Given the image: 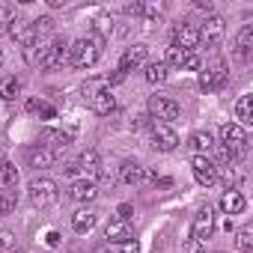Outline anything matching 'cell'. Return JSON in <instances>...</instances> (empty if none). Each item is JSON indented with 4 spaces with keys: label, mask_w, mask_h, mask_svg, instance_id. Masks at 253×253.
Instances as JSON below:
<instances>
[{
    "label": "cell",
    "mask_w": 253,
    "mask_h": 253,
    "mask_svg": "<svg viewBox=\"0 0 253 253\" xmlns=\"http://www.w3.org/2000/svg\"><path fill=\"white\" fill-rule=\"evenodd\" d=\"M101 36H84L75 45H69V63L75 69H92L101 57Z\"/></svg>",
    "instance_id": "cell-1"
},
{
    "label": "cell",
    "mask_w": 253,
    "mask_h": 253,
    "mask_svg": "<svg viewBox=\"0 0 253 253\" xmlns=\"http://www.w3.org/2000/svg\"><path fill=\"white\" fill-rule=\"evenodd\" d=\"M84 101L98 116H110L116 110V98H113L110 86H104V84H86L84 86Z\"/></svg>",
    "instance_id": "cell-2"
},
{
    "label": "cell",
    "mask_w": 253,
    "mask_h": 253,
    "mask_svg": "<svg viewBox=\"0 0 253 253\" xmlns=\"http://www.w3.org/2000/svg\"><path fill=\"white\" fill-rule=\"evenodd\" d=\"M27 194H30V203L36 206V209H45V206H51V203H57V182L54 179H33L30 182V188H27Z\"/></svg>",
    "instance_id": "cell-3"
},
{
    "label": "cell",
    "mask_w": 253,
    "mask_h": 253,
    "mask_svg": "<svg viewBox=\"0 0 253 253\" xmlns=\"http://www.w3.org/2000/svg\"><path fill=\"white\" fill-rule=\"evenodd\" d=\"M146 107H149V119H161V125L179 119V110H182L170 95H152Z\"/></svg>",
    "instance_id": "cell-4"
},
{
    "label": "cell",
    "mask_w": 253,
    "mask_h": 253,
    "mask_svg": "<svg viewBox=\"0 0 253 253\" xmlns=\"http://www.w3.org/2000/svg\"><path fill=\"white\" fill-rule=\"evenodd\" d=\"M149 140H152V149H158V152H173L179 146V134L170 128V125H161V122H152Z\"/></svg>",
    "instance_id": "cell-5"
},
{
    "label": "cell",
    "mask_w": 253,
    "mask_h": 253,
    "mask_svg": "<svg viewBox=\"0 0 253 253\" xmlns=\"http://www.w3.org/2000/svg\"><path fill=\"white\" fill-rule=\"evenodd\" d=\"M226 84H229V72H226V66H223V63L209 66V69H203V72H200V86H203L206 92H217V89H223Z\"/></svg>",
    "instance_id": "cell-6"
},
{
    "label": "cell",
    "mask_w": 253,
    "mask_h": 253,
    "mask_svg": "<svg viewBox=\"0 0 253 253\" xmlns=\"http://www.w3.org/2000/svg\"><path fill=\"white\" fill-rule=\"evenodd\" d=\"M220 140H223V149L244 152V146H247V131L241 128L238 122H226V125H220Z\"/></svg>",
    "instance_id": "cell-7"
},
{
    "label": "cell",
    "mask_w": 253,
    "mask_h": 253,
    "mask_svg": "<svg viewBox=\"0 0 253 253\" xmlns=\"http://www.w3.org/2000/svg\"><path fill=\"white\" fill-rule=\"evenodd\" d=\"M191 170H194V179H197L200 185H206V188L217 182V164H214L209 155H194Z\"/></svg>",
    "instance_id": "cell-8"
},
{
    "label": "cell",
    "mask_w": 253,
    "mask_h": 253,
    "mask_svg": "<svg viewBox=\"0 0 253 253\" xmlns=\"http://www.w3.org/2000/svg\"><path fill=\"white\" fill-rule=\"evenodd\" d=\"M6 33L12 36V39H18L21 45H24V51L27 48H33L36 42H39V36H36V30H33V24H27L21 15H15L12 21H9V27H6Z\"/></svg>",
    "instance_id": "cell-9"
},
{
    "label": "cell",
    "mask_w": 253,
    "mask_h": 253,
    "mask_svg": "<svg viewBox=\"0 0 253 253\" xmlns=\"http://www.w3.org/2000/svg\"><path fill=\"white\" fill-rule=\"evenodd\" d=\"M197 33H200V39H203L209 48H217V45L223 42V36H226V24H223L220 15H211V18H206L203 30H197Z\"/></svg>",
    "instance_id": "cell-10"
},
{
    "label": "cell",
    "mask_w": 253,
    "mask_h": 253,
    "mask_svg": "<svg viewBox=\"0 0 253 253\" xmlns=\"http://www.w3.org/2000/svg\"><path fill=\"white\" fill-rule=\"evenodd\" d=\"M146 54H149V45H143V42L131 45L128 51L122 54V60H119V72H125V75H128L131 69H137L140 63H146Z\"/></svg>",
    "instance_id": "cell-11"
},
{
    "label": "cell",
    "mask_w": 253,
    "mask_h": 253,
    "mask_svg": "<svg viewBox=\"0 0 253 253\" xmlns=\"http://www.w3.org/2000/svg\"><path fill=\"white\" fill-rule=\"evenodd\" d=\"M200 42V33L191 27V24H176L173 27V48H182V51H194Z\"/></svg>",
    "instance_id": "cell-12"
},
{
    "label": "cell",
    "mask_w": 253,
    "mask_h": 253,
    "mask_svg": "<svg viewBox=\"0 0 253 253\" xmlns=\"http://www.w3.org/2000/svg\"><path fill=\"white\" fill-rule=\"evenodd\" d=\"M39 140H42L39 146H45V149L57 152V149H66V146H72V131H63V128H45Z\"/></svg>",
    "instance_id": "cell-13"
},
{
    "label": "cell",
    "mask_w": 253,
    "mask_h": 253,
    "mask_svg": "<svg viewBox=\"0 0 253 253\" xmlns=\"http://www.w3.org/2000/svg\"><path fill=\"white\" fill-rule=\"evenodd\" d=\"M69 197H72L75 203H92V200L98 197V185H95L92 179H75L72 188H69Z\"/></svg>",
    "instance_id": "cell-14"
},
{
    "label": "cell",
    "mask_w": 253,
    "mask_h": 253,
    "mask_svg": "<svg viewBox=\"0 0 253 253\" xmlns=\"http://www.w3.org/2000/svg\"><path fill=\"white\" fill-rule=\"evenodd\" d=\"M211 232H214V214H211V209L206 206V209H200L197 217H194V235H191V238L206 241V238H211Z\"/></svg>",
    "instance_id": "cell-15"
},
{
    "label": "cell",
    "mask_w": 253,
    "mask_h": 253,
    "mask_svg": "<svg viewBox=\"0 0 253 253\" xmlns=\"http://www.w3.org/2000/svg\"><path fill=\"white\" fill-rule=\"evenodd\" d=\"M78 170L84 173V179H95V176H101V155H98L95 149L81 152V158H78Z\"/></svg>",
    "instance_id": "cell-16"
},
{
    "label": "cell",
    "mask_w": 253,
    "mask_h": 253,
    "mask_svg": "<svg viewBox=\"0 0 253 253\" xmlns=\"http://www.w3.org/2000/svg\"><path fill=\"white\" fill-rule=\"evenodd\" d=\"M104 235H107V241L122 244V241H131V238H134V229H131L128 220H110V223L104 226Z\"/></svg>",
    "instance_id": "cell-17"
},
{
    "label": "cell",
    "mask_w": 253,
    "mask_h": 253,
    "mask_svg": "<svg viewBox=\"0 0 253 253\" xmlns=\"http://www.w3.org/2000/svg\"><path fill=\"white\" fill-rule=\"evenodd\" d=\"M54 158H57V155H54L51 149H45V146H39V143L27 149V164H30L33 170H48V167L54 164Z\"/></svg>",
    "instance_id": "cell-18"
},
{
    "label": "cell",
    "mask_w": 253,
    "mask_h": 253,
    "mask_svg": "<svg viewBox=\"0 0 253 253\" xmlns=\"http://www.w3.org/2000/svg\"><path fill=\"white\" fill-rule=\"evenodd\" d=\"M18 185V167L6 158H0V194H12Z\"/></svg>",
    "instance_id": "cell-19"
},
{
    "label": "cell",
    "mask_w": 253,
    "mask_h": 253,
    "mask_svg": "<svg viewBox=\"0 0 253 253\" xmlns=\"http://www.w3.org/2000/svg\"><path fill=\"white\" fill-rule=\"evenodd\" d=\"M119 179L125 182V185H140L143 179H146V170H143V164H137V161H125L122 167H119Z\"/></svg>",
    "instance_id": "cell-20"
},
{
    "label": "cell",
    "mask_w": 253,
    "mask_h": 253,
    "mask_svg": "<svg viewBox=\"0 0 253 253\" xmlns=\"http://www.w3.org/2000/svg\"><path fill=\"white\" fill-rule=\"evenodd\" d=\"M188 143H191V149L197 152V155H206V152H211L214 149V134L211 131H194L191 137H188Z\"/></svg>",
    "instance_id": "cell-21"
},
{
    "label": "cell",
    "mask_w": 253,
    "mask_h": 253,
    "mask_svg": "<svg viewBox=\"0 0 253 253\" xmlns=\"http://www.w3.org/2000/svg\"><path fill=\"white\" fill-rule=\"evenodd\" d=\"M92 226H95V211H92V209H78V211L72 214V229H75V232L84 235V232H89Z\"/></svg>",
    "instance_id": "cell-22"
},
{
    "label": "cell",
    "mask_w": 253,
    "mask_h": 253,
    "mask_svg": "<svg viewBox=\"0 0 253 253\" xmlns=\"http://www.w3.org/2000/svg\"><path fill=\"white\" fill-rule=\"evenodd\" d=\"M244 206H247V203H244V197H241L238 191H226V194L220 197V209H223L226 214H241Z\"/></svg>",
    "instance_id": "cell-23"
},
{
    "label": "cell",
    "mask_w": 253,
    "mask_h": 253,
    "mask_svg": "<svg viewBox=\"0 0 253 253\" xmlns=\"http://www.w3.org/2000/svg\"><path fill=\"white\" fill-rule=\"evenodd\" d=\"M235 116H238V125H241V128L253 122V98H250V95H241V98L235 101Z\"/></svg>",
    "instance_id": "cell-24"
},
{
    "label": "cell",
    "mask_w": 253,
    "mask_h": 253,
    "mask_svg": "<svg viewBox=\"0 0 253 253\" xmlns=\"http://www.w3.org/2000/svg\"><path fill=\"white\" fill-rule=\"evenodd\" d=\"M167 75H170V69L164 66V60H158V63H146V72H143L146 84H164Z\"/></svg>",
    "instance_id": "cell-25"
},
{
    "label": "cell",
    "mask_w": 253,
    "mask_h": 253,
    "mask_svg": "<svg viewBox=\"0 0 253 253\" xmlns=\"http://www.w3.org/2000/svg\"><path fill=\"white\" fill-rule=\"evenodd\" d=\"M21 78H15V75H9L3 84H0V98H3V101H15L18 95H21Z\"/></svg>",
    "instance_id": "cell-26"
},
{
    "label": "cell",
    "mask_w": 253,
    "mask_h": 253,
    "mask_svg": "<svg viewBox=\"0 0 253 253\" xmlns=\"http://www.w3.org/2000/svg\"><path fill=\"white\" fill-rule=\"evenodd\" d=\"M235 48H238V57H247L250 48H253V24H244L235 36Z\"/></svg>",
    "instance_id": "cell-27"
},
{
    "label": "cell",
    "mask_w": 253,
    "mask_h": 253,
    "mask_svg": "<svg viewBox=\"0 0 253 253\" xmlns=\"http://www.w3.org/2000/svg\"><path fill=\"white\" fill-rule=\"evenodd\" d=\"M235 247H238L241 253H250V250H253V226H241V229L235 232Z\"/></svg>",
    "instance_id": "cell-28"
},
{
    "label": "cell",
    "mask_w": 253,
    "mask_h": 253,
    "mask_svg": "<svg viewBox=\"0 0 253 253\" xmlns=\"http://www.w3.org/2000/svg\"><path fill=\"white\" fill-rule=\"evenodd\" d=\"M185 54L188 51H182V48H167V57H164V66L167 69H182V63H185Z\"/></svg>",
    "instance_id": "cell-29"
},
{
    "label": "cell",
    "mask_w": 253,
    "mask_h": 253,
    "mask_svg": "<svg viewBox=\"0 0 253 253\" xmlns=\"http://www.w3.org/2000/svg\"><path fill=\"white\" fill-rule=\"evenodd\" d=\"M217 179H220V182L226 185V191H235V185L241 182V176H238V173H235L232 167H223V170L217 167Z\"/></svg>",
    "instance_id": "cell-30"
},
{
    "label": "cell",
    "mask_w": 253,
    "mask_h": 253,
    "mask_svg": "<svg viewBox=\"0 0 253 253\" xmlns=\"http://www.w3.org/2000/svg\"><path fill=\"white\" fill-rule=\"evenodd\" d=\"M30 24H33L36 36H45V33L54 30V18H51V15H42V18H36V21H30Z\"/></svg>",
    "instance_id": "cell-31"
},
{
    "label": "cell",
    "mask_w": 253,
    "mask_h": 253,
    "mask_svg": "<svg viewBox=\"0 0 253 253\" xmlns=\"http://www.w3.org/2000/svg\"><path fill=\"white\" fill-rule=\"evenodd\" d=\"M15 211V194H0V217Z\"/></svg>",
    "instance_id": "cell-32"
},
{
    "label": "cell",
    "mask_w": 253,
    "mask_h": 253,
    "mask_svg": "<svg viewBox=\"0 0 253 253\" xmlns=\"http://www.w3.org/2000/svg\"><path fill=\"white\" fill-rule=\"evenodd\" d=\"M200 66H203V63H200V54H197V51H188V54H185V63H182V69H188V72H197Z\"/></svg>",
    "instance_id": "cell-33"
},
{
    "label": "cell",
    "mask_w": 253,
    "mask_h": 253,
    "mask_svg": "<svg viewBox=\"0 0 253 253\" xmlns=\"http://www.w3.org/2000/svg\"><path fill=\"white\" fill-rule=\"evenodd\" d=\"M15 247V235L9 229H0V250H12Z\"/></svg>",
    "instance_id": "cell-34"
},
{
    "label": "cell",
    "mask_w": 253,
    "mask_h": 253,
    "mask_svg": "<svg viewBox=\"0 0 253 253\" xmlns=\"http://www.w3.org/2000/svg\"><path fill=\"white\" fill-rule=\"evenodd\" d=\"M182 253H206V247H203V241H197V238H188V241L182 244Z\"/></svg>",
    "instance_id": "cell-35"
},
{
    "label": "cell",
    "mask_w": 253,
    "mask_h": 253,
    "mask_svg": "<svg viewBox=\"0 0 253 253\" xmlns=\"http://www.w3.org/2000/svg\"><path fill=\"white\" fill-rule=\"evenodd\" d=\"M146 12V3H140V0H134V3H125V15H143Z\"/></svg>",
    "instance_id": "cell-36"
},
{
    "label": "cell",
    "mask_w": 253,
    "mask_h": 253,
    "mask_svg": "<svg viewBox=\"0 0 253 253\" xmlns=\"http://www.w3.org/2000/svg\"><path fill=\"white\" fill-rule=\"evenodd\" d=\"M134 131H143V128H152V119H149V113H140V116H134Z\"/></svg>",
    "instance_id": "cell-37"
},
{
    "label": "cell",
    "mask_w": 253,
    "mask_h": 253,
    "mask_svg": "<svg viewBox=\"0 0 253 253\" xmlns=\"http://www.w3.org/2000/svg\"><path fill=\"white\" fill-rule=\"evenodd\" d=\"M131 214H134V209H131V206H128V203H122V206H119V209H116V220H128V217H131Z\"/></svg>",
    "instance_id": "cell-38"
},
{
    "label": "cell",
    "mask_w": 253,
    "mask_h": 253,
    "mask_svg": "<svg viewBox=\"0 0 253 253\" xmlns=\"http://www.w3.org/2000/svg\"><path fill=\"white\" fill-rule=\"evenodd\" d=\"M119 253H140V244H137V238H131V241H122Z\"/></svg>",
    "instance_id": "cell-39"
},
{
    "label": "cell",
    "mask_w": 253,
    "mask_h": 253,
    "mask_svg": "<svg viewBox=\"0 0 253 253\" xmlns=\"http://www.w3.org/2000/svg\"><path fill=\"white\" fill-rule=\"evenodd\" d=\"M42 107H45V101H39V98H30L27 101V110L30 113H42Z\"/></svg>",
    "instance_id": "cell-40"
},
{
    "label": "cell",
    "mask_w": 253,
    "mask_h": 253,
    "mask_svg": "<svg viewBox=\"0 0 253 253\" xmlns=\"http://www.w3.org/2000/svg\"><path fill=\"white\" fill-rule=\"evenodd\" d=\"M63 173L66 176H78L81 170H78V161H69V164H63Z\"/></svg>",
    "instance_id": "cell-41"
},
{
    "label": "cell",
    "mask_w": 253,
    "mask_h": 253,
    "mask_svg": "<svg viewBox=\"0 0 253 253\" xmlns=\"http://www.w3.org/2000/svg\"><path fill=\"white\" fill-rule=\"evenodd\" d=\"M39 116H42V119H54V116H57V110H54V107H48V104H45V107H42V113H39Z\"/></svg>",
    "instance_id": "cell-42"
},
{
    "label": "cell",
    "mask_w": 253,
    "mask_h": 253,
    "mask_svg": "<svg viewBox=\"0 0 253 253\" xmlns=\"http://www.w3.org/2000/svg\"><path fill=\"white\" fill-rule=\"evenodd\" d=\"M155 185H158V188H170V185H173V179H170V176H164V179H158V176H155Z\"/></svg>",
    "instance_id": "cell-43"
},
{
    "label": "cell",
    "mask_w": 253,
    "mask_h": 253,
    "mask_svg": "<svg viewBox=\"0 0 253 253\" xmlns=\"http://www.w3.org/2000/svg\"><path fill=\"white\" fill-rule=\"evenodd\" d=\"M194 6H197V9H206V12H211V0H197Z\"/></svg>",
    "instance_id": "cell-44"
},
{
    "label": "cell",
    "mask_w": 253,
    "mask_h": 253,
    "mask_svg": "<svg viewBox=\"0 0 253 253\" xmlns=\"http://www.w3.org/2000/svg\"><path fill=\"white\" fill-rule=\"evenodd\" d=\"M48 244H60V232L51 229V232H48Z\"/></svg>",
    "instance_id": "cell-45"
},
{
    "label": "cell",
    "mask_w": 253,
    "mask_h": 253,
    "mask_svg": "<svg viewBox=\"0 0 253 253\" xmlns=\"http://www.w3.org/2000/svg\"><path fill=\"white\" fill-rule=\"evenodd\" d=\"M48 6L51 9H60V6H66V0H48Z\"/></svg>",
    "instance_id": "cell-46"
},
{
    "label": "cell",
    "mask_w": 253,
    "mask_h": 253,
    "mask_svg": "<svg viewBox=\"0 0 253 253\" xmlns=\"http://www.w3.org/2000/svg\"><path fill=\"white\" fill-rule=\"evenodd\" d=\"M3 33H6V24H0V36H3Z\"/></svg>",
    "instance_id": "cell-47"
},
{
    "label": "cell",
    "mask_w": 253,
    "mask_h": 253,
    "mask_svg": "<svg viewBox=\"0 0 253 253\" xmlns=\"http://www.w3.org/2000/svg\"><path fill=\"white\" fill-rule=\"evenodd\" d=\"M0 66H3V54H0Z\"/></svg>",
    "instance_id": "cell-48"
}]
</instances>
